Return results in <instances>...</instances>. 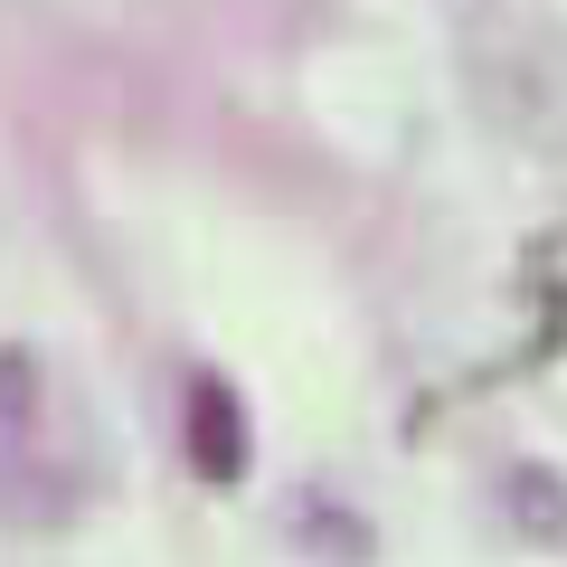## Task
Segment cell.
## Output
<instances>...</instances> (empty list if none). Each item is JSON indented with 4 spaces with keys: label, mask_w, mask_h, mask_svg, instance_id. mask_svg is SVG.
Returning <instances> with one entry per match:
<instances>
[{
    "label": "cell",
    "mask_w": 567,
    "mask_h": 567,
    "mask_svg": "<svg viewBox=\"0 0 567 567\" xmlns=\"http://www.w3.org/2000/svg\"><path fill=\"white\" fill-rule=\"evenodd\" d=\"M464 95L511 142H539V152L567 142V39L548 20H511V10L473 20L464 29Z\"/></svg>",
    "instance_id": "1"
},
{
    "label": "cell",
    "mask_w": 567,
    "mask_h": 567,
    "mask_svg": "<svg viewBox=\"0 0 567 567\" xmlns=\"http://www.w3.org/2000/svg\"><path fill=\"white\" fill-rule=\"evenodd\" d=\"M181 454H189V473L199 483H246V406H237V388L227 379H189V398H181Z\"/></svg>",
    "instance_id": "2"
},
{
    "label": "cell",
    "mask_w": 567,
    "mask_h": 567,
    "mask_svg": "<svg viewBox=\"0 0 567 567\" xmlns=\"http://www.w3.org/2000/svg\"><path fill=\"white\" fill-rule=\"evenodd\" d=\"M502 502H511V520H520L529 539H567V483H558V473H539V464H511Z\"/></svg>",
    "instance_id": "3"
}]
</instances>
